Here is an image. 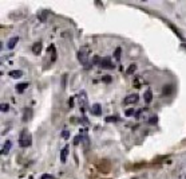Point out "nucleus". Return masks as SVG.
Listing matches in <instances>:
<instances>
[{"instance_id":"nucleus-2","label":"nucleus","mask_w":186,"mask_h":179,"mask_svg":"<svg viewBox=\"0 0 186 179\" xmlns=\"http://www.w3.org/2000/svg\"><path fill=\"white\" fill-rule=\"evenodd\" d=\"M78 59H79V62L82 65H85V66L88 65V48L87 47H82L78 51Z\"/></svg>"},{"instance_id":"nucleus-10","label":"nucleus","mask_w":186,"mask_h":179,"mask_svg":"<svg viewBox=\"0 0 186 179\" xmlns=\"http://www.w3.org/2000/svg\"><path fill=\"white\" fill-rule=\"evenodd\" d=\"M173 90H174L173 85H163L162 93H163V96H170L171 93H173Z\"/></svg>"},{"instance_id":"nucleus-13","label":"nucleus","mask_w":186,"mask_h":179,"mask_svg":"<svg viewBox=\"0 0 186 179\" xmlns=\"http://www.w3.org/2000/svg\"><path fill=\"white\" fill-rule=\"evenodd\" d=\"M28 86H30V83H28V82L19 83V85H16V92H18V93H23Z\"/></svg>"},{"instance_id":"nucleus-14","label":"nucleus","mask_w":186,"mask_h":179,"mask_svg":"<svg viewBox=\"0 0 186 179\" xmlns=\"http://www.w3.org/2000/svg\"><path fill=\"white\" fill-rule=\"evenodd\" d=\"M10 77L11 78H20V77H23V71L22 70H12V71H10Z\"/></svg>"},{"instance_id":"nucleus-9","label":"nucleus","mask_w":186,"mask_h":179,"mask_svg":"<svg viewBox=\"0 0 186 179\" xmlns=\"http://www.w3.org/2000/svg\"><path fill=\"white\" fill-rule=\"evenodd\" d=\"M32 117V109L31 108H25L24 109V115H23V121H28Z\"/></svg>"},{"instance_id":"nucleus-22","label":"nucleus","mask_w":186,"mask_h":179,"mask_svg":"<svg viewBox=\"0 0 186 179\" xmlns=\"http://www.w3.org/2000/svg\"><path fill=\"white\" fill-rule=\"evenodd\" d=\"M46 16H47V14H46V12H43L40 16H38V18L42 20V22H46Z\"/></svg>"},{"instance_id":"nucleus-16","label":"nucleus","mask_w":186,"mask_h":179,"mask_svg":"<svg viewBox=\"0 0 186 179\" xmlns=\"http://www.w3.org/2000/svg\"><path fill=\"white\" fill-rule=\"evenodd\" d=\"M167 24L170 26V29H171V30H173V31H174V34H175V35L178 36V38H180V39H182V41H183V36L181 35L180 30H177V29H175V26H173V24H171V23H169V22H167Z\"/></svg>"},{"instance_id":"nucleus-25","label":"nucleus","mask_w":186,"mask_h":179,"mask_svg":"<svg viewBox=\"0 0 186 179\" xmlns=\"http://www.w3.org/2000/svg\"><path fill=\"white\" fill-rule=\"evenodd\" d=\"M42 179H52V176L48 175V174H44V175L42 176Z\"/></svg>"},{"instance_id":"nucleus-1","label":"nucleus","mask_w":186,"mask_h":179,"mask_svg":"<svg viewBox=\"0 0 186 179\" xmlns=\"http://www.w3.org/2000/svg\"><path fill=\"white\" fill-rule=\"evenodd\" d=\"M31 144H32L31 133H30L27 129H23L22 133H20V136H19V145L23 147V148H27V147H30Z\"/></svg>"},{"instance_id":"nucleus-23","label":"nucleus","mask_w":186,"mask_h":179,"mask_svg":"<svg viewBox=\"0 0 186 179\" xmlns=\"http://www.w3.org/2000/svg\"><path fill=\"white\" fill-rule=\"evenodd\" d=\"M131 115H135V111H134V109H129V111H126V116H131Z\"/></svg>"},{"instance_id":"nucleus-12","label":"nucleus","mask_w":186,"mask_h":179,"mask_svg":"<svg viewBox=\"0 0 186 179\" xmlns=\"http://www.w3.org/2000/svg\"><path fill=\"white\" fill-rule=\"evenodd\" d=\"M11 147H12V141H11V140H8L6 144H4V147L1 148V155H7V153L10 152Z\"/></svg>"},{"instance_id":"nucleus-24","label":"nucleus","mask_w":186,"mask_h":179,"mask_svg":"<svg viewBox=\"0 0 186 179\" xmlns=\"http://www.w3.org/2000/svg\"><path fill=\"white\" fill-rule=\"evenodd\" d=\"M80 139H82V136H80V135H79V136H76V138H75V140H74V144H75V145H76V144H79V141H80Z\"/></svg>"},{"instance_id":"nucleus-17","label":"nucleus","mask_w":186,"mask_h":179,"mask_svg":"<svg viewBox=\"0 0 186 179\" xmlns=\"http://www.w3.org/2000/svg\"><path fill=\"white\" fill-rule=\"evenodd\" d=\"M120 53H122V48L120 47H117L115 51H114V58H115L117 61H120Z\"/></svg>"},{"instance_id":"nucleus-20","label":"nucleus","mask_w":186,"mask_h":179,"mask_svg":"<svg viewBox=\"0 0 186 179\" xmlns=\"http://www.w3.org/2000/svg\"><path fill=\"white\" fill-rule=\"evenodd\" d=\"M8 111H10L8 104H1V112H8Z\"/></svg>"},{"instance_id":"nucleus-5","label":"nucleus","mask_w":186,"mask_h":179,"mask_svg":"<svg viewBox=\"0 0 186 179\" xmlns=\"http://www.w3.org/2000/svg\"><path fill=\"white\" fill-rule=\"evenodd\" d=\"M18 42H19V36H12V38H10V39H8V42H7V48L12 50V48L16 46Z\"/></svg>"},{"instance_id":"nucleus-4","label":"nucleus","mask_w":186,"mask_h":179,"mask_svg":"<svg viewBox=\"0 0 186 179\" xmlns=\"http://www.w3.org/2000/svg\"><path fill=\"white\" fill-rule=\"evenodd\" d=\"M138 100H139L138 94H130V96H127L126 98H125V101H123V102H125L126 105H131V104H137Z\"/></svg>"},{"instance_id":"nucleus-7","label":"nucleus","mask_w":186,"mask_h":179,"mask_svg":"<svg viewBox=\"0 0 186 179\" xmlns=\"http://www.w3.org/2000/svg\"><path fill=\"white\" fill-rule=\"evenodd\" d=\"M67 155H68V145L63 147V150L60 151V160H62V163H66Z\"/></svg>"},{"instance_id":"nucleus-21","label":"nucleus","mask_w":186,"mask_h":179,"mask_svg":"<svg viewBox=\"0 0 186 179\" xmlns=\"http://www.w3.org/2000/svg\"><path fill=\"white\" fill-rule=\"evenodd\" d=\"M149 123H150V124H153V125H154V124H157V123H158V118L155 117V116H153V117H150V120H149Z\"/></svg>"},{"instance_id":"nucleus-19","label":"nucleus","mask_w":186,"mask_h":179,"mask_svg":"<svg viewBox=\"0 0 186 179\" xmlns=\"http://www.w3.org/2000/svg\"><path fill=\"white\" fill-rule=\"evenodd\" d=\"M106 121L107 123H115V121H118V117L117 116H108V117H106Z\"/></svg>"},{"instance_id":"nucleus-15","label":"nucleus","mask_w":186,"mask_h":179,"mask_svg":"<svg viewBox=\"0 0 186 179\" xmlns=\"http://www.w3.org/2000/svg\"><path fill=\"white\" fill-rule=\"evenodd\" d=\"M135 70H137V63H131L129 67H127V70H126V74L127 76H130V74H132V73H135Z\"/></svg>"},{"instance_id":"nucleus-28","label":"nucleus","mask_w":186,"mask_h":179,"mask_svg":"<svg viewBox=\"0 0 186 179\" xmlns=\"http://www.w3.org/2000/svg\"><path fill=\"white\" fill-rule=\"evenodd\" d=\"M62 136H63V138H67V136H68V132H67V131L62 132Z\"/></svg>"},{"instance_id":"nucleus-3","label":"nucleus","mask_w":186,"mask_h":179,"mask_svg":"<svg viewBox=\"0 0 186 179\" xmlns=\"http://www.w3.org/2000/svg\"><path fill=\"white\" fill-rule=\"evenodd\" d=\"M99 66L103 67V69H107V70H111V69H114V67H115V65L111 62L110 58L106 57V58H102V59H101V63H99Z\"/></svg>"},{"instance_id":"nucleus-8","label":"nucleus","mask_w":186,"mask_h":179,"mask_svg":"<svg viewBox=\"0 0 186 179\" xmlns=\"http://www.w3.org/2000/svg\"><path fill=\"white\" fill-rule=\"evenodd\" d=\"M143 98H145V102L146 104H150V102L153 101V92L150 89H147L145 92V94H143Z\"/></svg>"},{"instance_id":"nucleus-6","label":"nucleus","mask_w":186,"mask_h":179,"mask_svg":"<svg viewBox=\"0 0 186 179\" xmlns=\"http://www.w3.org/2000/svg\"><path fill=\"white\" fill-rule=\"evenodd\" d=\"M90 111H91V113H92V115H95V116H101L102 115V108H101L99 104H94Z\"/></svg>"},{"instance_id":"nucleus-11","label":"nucleus","mask_w":186,"mask_h":179,"mask_svg":"<svg viewBox=\"0 0 186 179\" xmlns=\"http://www.w3.org/2000/svg\"><path fill=\"white\" fill-rule=\"evenodd\" d=\"M40 51H42V43L40 42H35L34 45H32V53L34 54H40Z\"/></svg>"},{"instance_id":"nucleus-18","label":"nucleus","mask_w":186,"mask_h":179,"mask_svg":"<svg viewBox=\"0 0 186 179\" xmlns=\"http://www.w3.org/2000/svg\"><path fill=\"white\" fill-rule=\"evenodd\" d=\"M48 50H51V61L54 62L55 59H56V51H55V47H54V45H51V47H48Z\"/></svg>"},{"instance_id":"nucleus-27","label":"nucleus","mask_w":186,"mask_h":179,"mask_svg":"<svg viewBox=\"0 0 186 179\" xmlns=\"http://www.w3.org/2000/svg\"><path fill=\"white\" fill-rule=\"evenodd\" d=\"M68 105H70V108H73V105H74V98H73V97L70 98V101H68Z\"/></svg>"},{"instance_id":"nucleus-26","label":"nucleus","mask_w":186,"mask_h":179,"mask_svg":"<svg viewBox=\"0 0 186 179\" xmlns=\"http://www.w3.org/2000/svg\"><path fill=\"white\" fill-rule=\"evenodd\" d=\"M103 81H104V82H110V81H111V77H110V76H106V77L103 78Z\"/></svg>"}]
</instances>
